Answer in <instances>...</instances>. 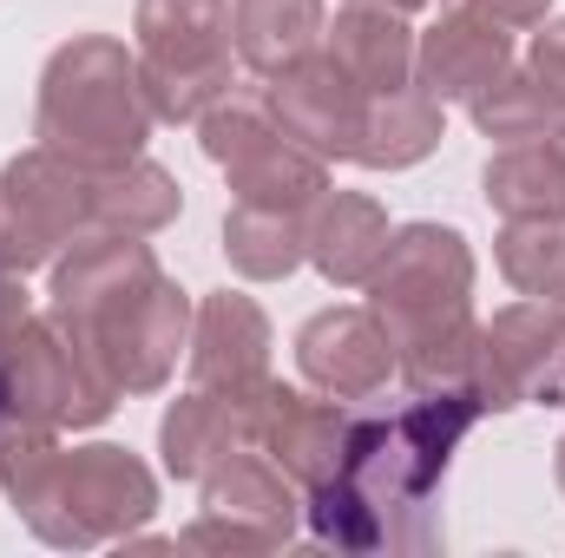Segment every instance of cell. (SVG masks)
Instances as JSON below:
<instances>
[{"label": "cell", "instance_id": "obj_1", "mask_svg": "<svg viewBox=\"0 0 565 558\" xmlns=\"http://www.w3.org/2000/svg\"><path fill=\"white\" fill-rule=\"evenodd\" d=\"M480 415L487 408H480L473 382L467 388H415V401L395 415H355L342 473L309 486V506H302L316 539L342 546V552H382V546L422 552L402 519L427 513V493L440 486L454 447L467 440V427Z\"/></svg>", "mask_w": 565, "mask_h": 558}, {"label": "cell", "instance_id": "obj_2", "mask_svg": "<svg viewBox=\"0 0 565 558\" xmlns=\"http://www.w3.org/2000/svg\"><path fill=\"white\" fill-rule=\"evenodd\" d=\"M46 315L113 375L119 395L164 388L178 368V348L191 335L184 289L126 230L73 237V250L53 264V309Z\"/></svg>", "mask_w": 565, "mask_h": 558}, {"label": "cell", "instance_id": "obj_3", "mask_svg": "<svg viewBox=\"0 0 565 558\" xmlns=\"http://www.w3.org/2000/svg\"><path fill=\"white\" fill-rule=\"evenodd\" d=\"M473 250L454 224H402L369 277V309L395 342V375L408 388H467L480 329H473Z\"/></svg>", "mask_w": 565, "mask_h": 558}, {"label": "cell", "instance_id": "obj_4", "mask_svg": "<svg viewBox=\"0 0 565 558\" xmlns=\"http://www.w3.org/2000/svg\"><path fill=\"white\" fill-rule=\"evenodd\" d=\"M40 144L66 151L86 171L126 164L151 139V99L139 79V53H126L106 33H79L66 40L46 73H40Z\"/></svg>", "mask_w": 565, "mask_h": 558}, {"label": "cell", "instance_id": "obj_5", "mask_svg": "<svg viewBox=\"0 0 565 558\" xmlns=\"http://www.w3.org/2000/svg\"><path fill=\"white\" fill-rule=\"evenodd\" d=\"M132 33L151 119L198 126L231 99V0H139Z\"/></svg>", "mask_w": 565, "mask_h": 558}, {"label": "cell", "instance_id": "obj_6", "mask_svg": "<svg viewBox=\"0 0 565 558\" xmlns=\"http://www.w3.org/2000/svg\"><path fill=\"white\" fill-rule=\"evenodd\" d=\"M158 506V486L145 473L139 453L126 447H60V466H53V486L46 500L26 513V526L46 539V546H106V539H132Z\"/></svg>", "mask_w": 565, "mask_h": 558}, {"label": "cell", "instance_id": "obj_7", "mask_svg": "<svg viewBox=\"0 0 565 558\" xmlns=\"http://www.w3.org/2000/svg\"><path fill=\"white\" fill-rule=\"evenodd\" d=\"M0 395L13 420H40V427H99L119 408L113 375L53 315H33L13 335V348L0 355Z\"/></svg>", "mask_w": 565, "mask_h": 558}, {"label": "cell", "instance_id": "obj_8", "mask_svg": "<svg viewBox=\"0 0 565 558\" xmlns=\"http://www.w3.org/2000/svg\"><path fill=\"white\" fill-rule=\"evenodd\" d=\"M93 230V171L53 144H33L0 178V257L7 270L53 264L73 237Z\"/></svg>", "mask_w": 565, "mask_h": 558}, {"label": "cell", "instance_id": "obj_9", "mask_svg": "<svg viewBox=\"0 0 565 558\" xmlns=\"http://www.w3.org/2000/svg\"><path fill=\"white\" fill-rule=\"evenodd\" d=\"M204 151L211 164L231 171V191L237 204H270V211H309L322 191H329V164L316 151H302L296 139H282L270 106H250V99H217L204 119Z\"/></svg>", "mask_w": 565, "mask_h": 558}, {"label": "cell", "instance_id": "obj_10", "mask_svg": "<svg viewBox=\"0 0 565 558\" xmlns=\"http://www.w3.org/2000/svg\"><path fill=\"white\" fill-rule=\"evenodd\" d=\"M204 519L184 526V552H277L302 519L296 480L282 473L264 447L224 453L204 480Z\"/></svg>", "mask_w": 565, "mask_h": 558}, {"label": "cell", "instance_id": "obj_11", "mask_svg": "<svg viewBox=\"0 0 565 558\" xmlns=\"http://www.w3.org/2000/svg\"><path fill=\"white\" fill-rule=\"evenodd\" d=\"M473 395L487 415L513 408H565V309L559 302H513L480 329Z\"/></svg>", "mask_w": 565, "mask_h": 558}, {"label": "cell", "instance_id": "obj_12", "mask_svg": "<svg viewBox=\"0 0 565 558\" xmlns=\"http://www.w3.org/2000/svg\"><path fill=\"white\" fill-rule=\"evenodd\" d=\"M270 119L282 139H296L302 151L329 158H355L362 151V126H369V86L335 60V53H302L296 66H282L264 93Z\"/></svg>", "mask_w": 565, "mask_h": 558}, {"label": "cell", "instance_id": "obj_13", "mask_svg": "<svg viewBox=\"0 0 565 558\" xmlns=\"http://www.w3.org/2000/svg\"><path fill=\"white\" fill-rule=\"evenodd\" d=\"M296 368H302V382L316 395L355 408V401H375L395 382V342H388V329H382L375 309L342 302V309H322V315L302 322Z\"/></svg>", "mask_w": 565, "mask_h": 558}, {"label": "cell", "instance_id": "obj_14", "mask_svg": "<svg viewBox=\"0 0 565 558\" xmlns=\"http://www.w3.org/2000/svg\"><path fill=\"white\" fill-rule=\"evenodd\" d=\"M191 388L244 408L257 420V401L270 388V322L250 296H204L191 329Z\"/></svg>", "mask_w": 565, "mask_h": 558}, {"label": "cell", "instance_id": "obj_15", "mask_svg": "<svg viewBox=\"0 0 565 558\" xmlns=\"http://www.w3.org/2000/svg\"><path fill=\"white\" fill-rule=\"evenodd\" d=\"M349 401H329V395H302V388H282L270 382L257 420H250V440L277 460L296 486H322L342 473V453H349Z\"/></svg>", "mask_w": 565, "mask_h": 558}, {"label": "cell", "instance_id": "obj_16", "mask_svg": "<svg viewBox=\"0 0 565 558\" xmlns=\"http://www.w3.org/2000/svg\"><path fill=\"white\" fill-rule=\"evenodd\" d=\"M513 66V33L480 20V13H440V26L415 40V86H427L440 106L447 99H480L500 73Z\"/></svg>", "mask_w": 565, "mask_h": 558}, {"label": "cell", "instance_id": "obj_17", "mask_svg": "<svg viewBox=\"0 0 565 558\" xmlns=\"http://www.w3.org/2000/svg\"><path fill=\"white\" fill-rule=\"evenodd\" d=\"M302 244H309V264L335 289H369L388 250V211L362 191H322L302 217Z\"/></svg>", "mask_w": 565, "mask_h": 558}, {"label": "cell", "instance_id": "obj_18", "mask_svg": "<svg viewBox=\"0 0 565 558\" xmlns=\"http://www.w3.org/2000/svg\"><path fill=\"white\" fill-rule=\"evenodd\" d=\"M329 53H335L369 93H388V86H408V79H415V33H408V13L375 7V0H349V7L335 13Z\"/></svg>", "mask_w": 565, "mask_h": 558}, {"label": "cell", "instance_id": "obj_19", "mask_svg": "<svg viewBox=\"0 0 565 558\" xmlns=\"http://www.w3.org/2000/svg\"><path fill=\"white\" fill-rule=\"evenodd\" d=\"M158 447H164V473H171V480H204L224 453L257 447V440H250V415H244V408H231V401L191 388L184 401H171V415L158 427Z\"/></svg>", "mask_w": 565, "mask_h": 558}, {"label": "cell", "instance_id": "obj_20", "mask_svg": "<svg viewBox=\"0 0 565 558\" xmlns=\"http://www.w3.org/2000/svg\"><path fill=\"white\" fill-rule=\"evenodd\" d=\"M231 46L250 73L277 79L322 46V0H231Z\"/></svg>", "mask_w": 565, "mask_h": 558}, {"label": "cell", "instance_id": "obj_21", "mask_svg": "<svg viewBox=\"0 0 565 558\" xmlns=\"http://www.w3.org/2000/svg\"><path fill=\"white\" fill-rule=\"evenodd\" d=\"M178 178L151 158H126V164H106L93 171V230H126V237H151L178 217Z\"/></svg>", "mask_w": 565, "mask_h": 558}, {"label": "cell", "instance_id": "obj_22", "mask_svg": "<svg viewBox=\"0 0 565 558\" xmlns=\"http://www.w3.org/2000/svg\"><path fill=\"white\" fill-rule=\"evenodd\" d=\"M440 144V99L427 86H388V93H369V126H362V164L375 171H408L422 164L427 151Z\"/></svg>", "mask_w": 565, "mask_h": 558}, {"label": "cell", "instance_id": "obj_23", "mask_svg": "<svg viewBox=\"0 0 565 558\" xmlns=\"http://www.w3.org/2000/svg\"><path fill=\"white\" fill-rule=\"evenodd\" d=\"M302 217H309V211L237 204V211L224 217V257H231V270H237V277H250V282L289 277V270L309 257V244H302Z\"/></svg>", "mask_w": 565, "mask_h": 558}, {"label": "cell", "instance_id": "obj_24", "mask_svg": "<svg viewBox=\"0 0 565 558\" xmlns=\"http://www.w3.org/2000/svg\"><path fill=\"white\" fill-rule=\"evenodd\" d=\"M487 204L500 217H533V211H565V158L546 139L500 144L487 158Z\"/></svg>", "mask_w": 565, "mask_h": 558}, {"label": "cell", "instance_id": "obj_25", "mask_svg": "<svg viewBox=\"0 0 565 558\" xmlns=\"http://www.w3.org/2000/svg\"><path fill=\"white\" fill-rule=\"evenodd\" d=\"M500 277L533 302H565V211L507 217L500 230Z\"/></svg>", "mask_w": 565, "mask_h": 558}, {"label": "cell", "instance_id": "obj_26", "mask_svg": "<svg viewBox=\"0 0 565 558\" xmlns=\"http://www.w3.org/2000/svg\"><path fill=\"white\" fill-rule=\"evenodd\" d=\"M473 126H480L493 144H526V139L559 132L565 112L546 99V86H540L526 66H507V73H500V79L473 99Z\"/></svg>", "mask_w": 565, "mask_h": 558}, {"label": "cell", "instance_id": "obj_27", "mask_svg": "<svg viewBox=\"0 0 565 558\" xmlns=\"http://www.w3.org/2000/svg\"><path fill=\"white\" fill-rule=\"evenodd\" d=\"M526 73L546 86V99L565 112V20H540V33H533V46H526Z\"/></svg>", "mask_w": 565, "mask_h": 558}, {"label": "cell", "instance_id": "obj_28", "mask_svg": "<svg viewBox=\"0 0 565 558\" xmlns=\"http://www.w3.org/2000/svg\"><path fill=\"white\" fill-rule=\"evenodd\" d=\"M454 13H480V20H493V26H507V33H520V26H540L546 13H553V0H447Z\"/></svg>", "mask_w": 565, "mask_h": 558}, {"label": "cell", "instance_id": "obj_29", "mask_svg": "<svg viewBox=\"0 0 565 558\" xmlns=\"http://www.w3.org/2000/svg\"><path fill=\"white\" fill-rule=\"evenodd\" d=\"M375 7H395V13H415V7H427V0H375Z\"/></svg>", "mask_w": 565, "mask_h": 558}, {"label": "cell", "instance_id": "obj_30", "mask_svg": "<svg viewBox=\"0 0 565 558\" xmlns=\"http://www.w3.org/2000/svg\"><path fill=\"white\" fill-rule=\"evenodd\" d=\"M559 493H565V440H559Z\"/></svg>", "mask_w": 565, "mask_h": 558}]
</instances>
